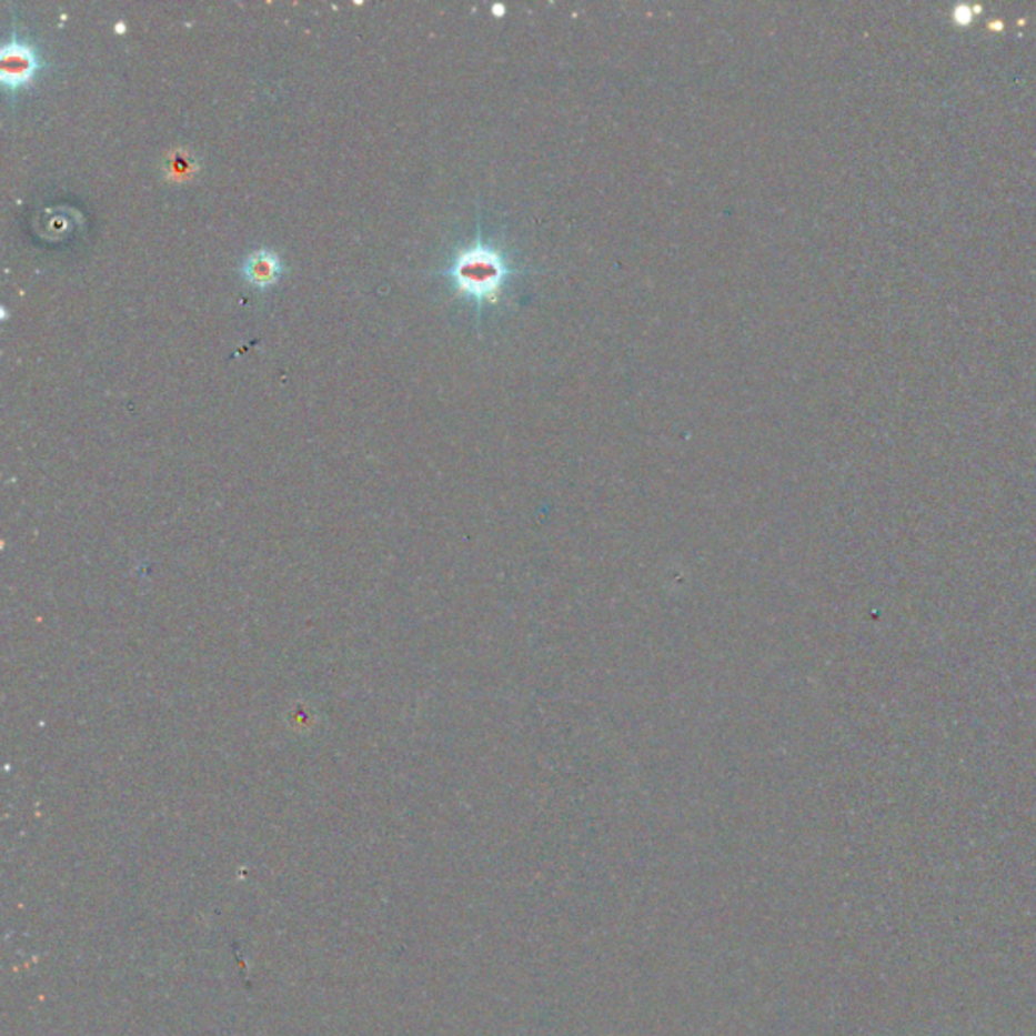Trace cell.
<instances>
[{"label": "cell", "instance_id": "7a4b0ae2", "mask_svg": "<svg viewBox=\"0 0 1036 1036\" xmlns=\"http://www.w3.org/2000/svg\"><path fill=\"white\" fill-rule=\"evenodd\" d=\"M41 69L43 61L39 51L19 34H11V39L0 49V78L7 92H19L27 88Z\"/></svg>", "mask_w": 1036, "mask_h": 1036}, {"label": "cell", "instance_id": "3957f363", "mask_svg": "<svg viewBox=\"0 0 1036 1036\" xmlns=\"http://www.w3.org/2000/svg\"><path fill=\"white\" fill-rule=\"evenodd\" d=\"M284 262L275 251L268 248L251 251L250 255L241 263V275L250 282L251 285L265 290L280 282L284 274Z\"/></svg>", "mask_w": 1036, "mask_h": 1036}, {"label": "cell", "instance_id": "6da1fadb", "mask_svg": "<svg viewBox=\"0 0 1036 1036\" xmlns=\"http://www.w3.org/2000/svg\"><path fill=\"white\" fill-rule=\"evenodd\" d=\"M502 274L504 270L501 258L484 245H474L462 251L450 268V275L457 290L479 300L496 294V290L501 288Z\"/></svg>", "mask_w": 1036, "mask_h": 1036}]
</instances>
